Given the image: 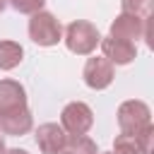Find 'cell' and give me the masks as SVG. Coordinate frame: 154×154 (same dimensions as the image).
<instances>
[{
	"instance_id": "obj_10",
	"label": "cell",
	"mask_w": 154,
	"mask_h": 154,
	"mask_svg": "<svg viewBox=\"0 0 154 154\" xmlns=\"http://www.w3.org/2000/svg\"><path fill=\"white\" fill-rule=\"evenodd\" d=\"M26 106V91L17 79H0V116L24 108Z\"/></svg>"
},
{
	"instance_id": "obj_18",
	"label": "cell",
	"mask_w": 154,
	"mask_h": 154,
	"mask_svg": "<svg viewBox=\"0 0 154 154\" xmlns=\"http://www.w3.org/2000/svg\"><path fill=\"white\" fill-rule=\"evenodd\" d=\"M5 152H7V147H5V140L0 137V154H5Z\"/></svg>"
},
{
	"instance_id": "obj_5",
	"label": "cell",
	"mask_w": 154,
	"mask_h": 154,
	"mask_svg": "<svg viewBox=\"0 0 154 154\" xmlns=\"http://www.w3.org/2000/svg\"><path fill=\"white\" fill-rule=\"evenodd\" d=\"M94 125V111L84 103V101H72L63 108L60 113V128L70 135V137H77V135H87Z\"/></svg>"
},
{
	"instance_id": "obj_9",
	"label": "cell",
	"mask_w": 154,
	"mask_h": 154,
	"mask_svg": "<svg viewBox=\"0 0 154 154\" xmlns=\"http://www.w3.org/2000/svg\"><path fill=\"white\" fill-rule=\"evenodd\" d=\"M31 128H34V118H31V111H29L26 106L0 116V132H2V135L22 137V135H26Z\"/></svg>"
},
{
	"instance_id": "obj_12",
	"label": "cell",
	"mask_w": 154,
	"mask_h": 154,
	"mask_svg": "<svg viewBox=\"0 0 154 154\" xmlns=\"http://www.w3.org/2000/svg\"><path fill=\"white\" fill-rule=\"evenodd\" d=\"M60 154H99V149H96V142L87 135H77V137L67 135V142Z\"/></svg>"
},
{
	"instance_id": "obj_6",
	"label": "cell",
	"mask_w": 154,
	"mask_h": 154,
	"mask_svg": "<svg viewBox=\"0 0 154 154\" xmlns=\"http://www.w3.org/2000/svg\"><path fill=\"white\" fill-rule=\"evenodd\" d=\"M82 77H84V84L94 91H101L106 87H111L113 77H116V67L111 60H106L103 55H94L84 63V70H82Z\"/></svg>"
},
{
	"instance_id": "obj_4",
	"label": "cell",
	"mask_w": 154,
	"mask_h": 154,
	"mask_svg": "<svg viewBox=\"0 0 154 154\" xmlns=\"http://www.w3.org/2000/svg\"><path fill=\"white\" fill-rule=\"evenodd\" d=\"M118 125H120V132L137 135L140 130H144L147 125H152V111H149V106L144 101H137V99L123 101L118 106Z\"/></svg>"
},
{
	"instance_id": "obj_7",
	"label": "cell",
	"mask_w": 154,
	"mask_h": 154,
	"mask_svg": "<svg viewBox=\"0 0 154 154\" xmlns=\"http://www.w3.org/2000/svg\"><path fill=\"white\" fill-rule=\"evenodd\" d=\"M101 51H103V58L111 60L113 65H128L137 58V46L132 41H125V38H116V36H101Z\"/></svg>"
},
{
	"instance_id": "obj_17",
	"label": "cell",
	"mask_w": 154,
	"mask_h": 154,
	"mask_svg": "<svg viewBox=\"0 0 154 154\" xmlns=\"http://www.w3.org/2000/svg\"><path fill=\"white\" fill-rule=\"evenodd\" d=\"M5 154H29V152H26V149H7Z\"/></svg>"
},
{
	"instance_id": "obj_3",
	"label": "cell",
	"mask_w": 154,
	"mask_h": 154,
	"mask_svg": "<svg viewBox=\"0 0 154 154\" xmlns=\"http://www.w3.org/2000/svg\"><path fill=\"white\" fill-rule=\"evenodd\" d=\"M29 38L36 46H55L58 41H63V24L55 19V14L38 10L29 19Z\"/></svg>"
},
{
	"instance_id": "obj_16",
	"label": "cell",
	"mask_w": 154,
	"mask_h": 154,
	"mask_svg": "<svg viewBox=\"0 0 154 154\" xmlns=\"http://www.w3.org/2000/svg\"><path fill=\"white\" fill-rule=\"evenodd\" d=\"M132 137L137 140V144L142 147V152H144V154H149V152H152V137H154V128H152V125H147L144 130H140V132H137V135H132Z\"/></svg>"
},
{
	"instance_id": "obj_8",
	"label": "cell",
	"mask_w": 154,
	"mask_h": 154,
	"mask_svg": "<svg viewBox=\"0 0 154 154\" xmlns=\"http://www.w3.org/2000/svg\"><path fill=\"white\" fill-rule=\"evenodd\" d=\"M67 142V132L58 123H43L36 128V144L43 154H60Z\"/></svg>"
},
{
	"instance_id": "obj_19",
	"label": "cell",
	"mask_w": 154,
	"mask_h": 154,
	"mask_svg": "<svg viewBox=\"0 0 154 154\" xmlns=\"http://www.w3.org/2000/svg\"><path fill=\"white\" fill-rule=\"evenodd\" d=\"M5 7H7V0H0V12H2Z\"/></svg>"
},
{
	"instance_id": "obj_1",
	"label": "cell",
	"mask_w": 154,
	"mask_h": 154,
	"mask_svg": "<svg viewBox=\"0 0 154 154\" xmlns=\"http://www.w3.org/2000/svg\"><path fill=\"white\" fill-rule=\"evenodd\" d=\"M65 46L70 53H77V55H89L96 51V46L101 43V34L99 29L87 22V19H75L65 26V36H63Z\"/></svg>"
},
{
	"instance_id": "obj_20",
	"label": "cell",
	"mask_w": 154,
	"mask_h": 154,
	"mask_svg": "<svg viewBox=\"0 0 154 154\" xmlns=\"http://www.w3.org/2000/svg\"><path fill=\"white\" fill-rule=\"evenodd\" d=\"M99 154H113V152H99Z\"/></svg>"
},
{
	"instance_id": "obj_13",
	"label": "cell",
	"mask_w": 154,
	"mask_h": 154,
	"mask_svg": "<svg viewBox=\"0 0 154 154\" xmlns=\"http://www.w3.org/2000/svg\"><path fill=\"white\" fill-rule=\"evenodd\" d=\"M113 154H144V152H142V147L137 144V140L132 135L120 132L113 142Z\"/></svg>"
},
{
	"instance_id": "obj_15",
	"label": "cell",
	"mask_w": 154,
	"mask_h": 154,
	"mask_svg": "<svg viewBox=\"0 0 154 154\" xmlns=\"http://www.w3.org/2000/svg\"><path fill=\"white\" fill-rule=\"evenodd\" d=\"M7 5H12V7H14L17 12H22V14H34V12L43 10L46 0H7Z\"/></svg>"
},
{
	"instance_id": "obj_14",
	"label": "cell",
	"mask_w": 154,
	"mask_h": 154,
	"mask_svg": "<svg viewBox=\"0 0 154 154\" xmlns=\"http://www.w3.org/2000/svg\"><path fill=\"white\" fill-rule=\"evenodd\" d=\"M120 7H123V12L137 14V17H149L152 14V0H123Z\"/></svg>"
},
{
	"instance_id": "obj_11",
	"label": "cell",
	"mask_w": 154,
	"mask_h": 154,
	"mask_svg": "<svg viewBox=\"0 0 154 154\" xmlns=\"http://www.w3.org/2000/svg\"><path fill=\"white\" fill-rule=\"evenodd\" d=\"M24 58V48L17 41H0V70H14Z\"/></svg>"
},
{
	"instance_id": "obj_2",
	"label": "cell",
	"mask_w": 154,
	"mask_h": 154,
	"mask_svg": "<svg viewBox=\"0 0 154 154\" xmlns=\"http://www.w3.org/2000/svg\"><path fill=\"white\" fill-rule=\"evenodd\" d=\"M111 36L125 38V41H132V43L144 38L147 46H152V14L149 17H137V14L120 12L111 22Z\"/></svg>"
}]
</instances>
